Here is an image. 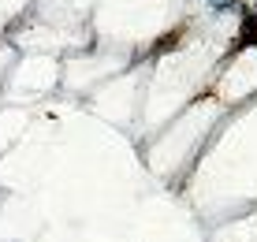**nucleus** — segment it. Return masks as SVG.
Here are the masks:
<instances>
[{
    "label": "nucleus",
    "instance_id": "1",
    "mask_svg": "<svg viewBox=\"0 0 257 242\" xmlns=\"http://www.w3.org/2000/svg\"><path fill=\"white\" fill-rule=\"evenodd\" d=\"M242 4V0H212V8H216V12H227V8H238Z\"/></svg>",
    "mask_w": 257,
    "mask_h": 242
}]
</instances>
